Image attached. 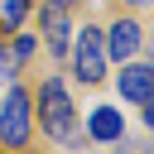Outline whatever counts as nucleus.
<instances>
[{
    "label": "nucleus",
    "instance_id": "1",
    "mask_svg": "<svg viewBox=\"0 0 154 154\" xmlns=\"http://www.w3.org/2000/svg\"><path fill=\"white\" fill-rule=\"evenodd\" d=\"M38 125H43V135L48 140H58V144H87V135L77 130V111H72V101H67V87H63V77H43V87H38Z\"/></svg>",
    "mask_w": 154,
    "mask_h": 154
},
{
    "label": "nucleus",
    "instance_id": "2",
    "mask_svg": "<svg viewBox=\"0 0 154 154\" xmlns=\"http://www.w3.org/2000/svg\"><path fill=\"white\" fill-rule=\"evenodd\" d=\"M29 130H34V120H29V91L24 87H10L5 91V106H0V144L5 149H24L29 144Z\"/></svg>",
    "mask_w": 154,
    "mask_h": 154
},
{
    "label": "nucleus",
    "instance_id": "3",
    "mask_svg": "<svg viewBox=\"0 0 154 154\" xmlns=\"http://www.w3.org/2000/svg\"><path fill=\"white\" fill-rule=\"evenodd\" d=\"M72 67L82 82H101L106 77V48H101V29H82L77 34V48H72Z\"/></svg>",
    "mask_w": 154,
    "mask_h": 154
},
{
    "label": "nucleus",
    "instance_id": "4",
    "mask_svg": "<svg viewBox=\"0 0 154 154\" xmlns=\"http://www.w3.org/2000/svg\"><path fill=\"white\" fill-rule=\"evenodd\" d=\"M101 48H106V58H116V63L135 58V53L144 48V29H140V19H116L111 34L101 38Z\"/></svg>",
    "mask_w": 154,
    "mask_h": 154
},
{
    "label": "nucleus",
    "instance_id": "5",
    "mask_svg": "<svg viewBox=\"0 0 154 154\" xmlns=\"http://www.w3.org/2000/svg\"><path fill=\"white\" fill-rule=\"evenodd\" d=\"M67 5L72 0H43V38H48V53H67Z\"/></svg>",
    "mask_w": 154,
    "mask_h": 154
},
{
    "label": "nucleus",
    "instance_id": "6",
    "mask_svg": "<svg viewBox=\"0 0 154 154\" xmlns=\"http://www.w3.org/2000/svg\"><path fill=\"white\" fill-rule=\"evenodd\" d=\"M87 140H96V144H116V140H125V120H120L111 106H96L91 120H87Z\"/></svg>",
    "mask_w": 154,
    "mask_h": 154
},
{
    "label": "nucleus",
    "instance_id": "7",
    "mask_svg": "<svg viewBox=\"0 0 154 154\" xmlns=\"http://www.w3.org/2000/svg\"><path fill=\"white\" fill-rule=\"evenodd\" d=\"M116 87H120V96H125V101H135V106H149V67H144V63H130V67H120Z\"/></svg>",
    "mask_w": 154,
    "mask_h": 154
},
{
    "label": "nucleus",
    "instance_id": "8",
    "mask_svg": "<svg viewBox=\"0 0 154 154\" xmlns=\"http://www.w3.org/2000/svg\"><path fill=\"white\" fill-rule=\"evenodd\" d=\"M29 14V0H0V34H14Z\"/></svg>",
    "mask_w": 154,
    "mask_h": 154
},
{
    "label": "nucleus",
    "instance_id": "9",
    "mask_svg": "<svg viewBox=\"0 0 154 154\" xmlns=\"http://www.w3.org/2000/svg\"><path fill=\"white\" fill-rule=\"evenodd\" d=\"M10 53H14V63H24V58H34V38H29V34H19Z\"/></svg>",
    "mask_w": 154,
    "mask_h": 154
},
{
    "label": "nucleus",
    "instance_id": "10",
    "mask_svg": "<svg viewBox=\"0 0 154 154\" xmlns=\"http://www.w3.org/2000/svg\"><path fill=\"white\" fill-rule=\"evenodd\" d=\"M14 67H19V63H14V53H10V48H0V87L14 77Z\"/></svg>",
    "mask_w": 154,
    "mask_h": 154
},
{
    "label": "nucleus",
    "instance_id": "11",
    "mask_svg": "<svg viewBox=\"0 0 154 154\" xmlns=\"http://www.w3.org/2000/svg\"><path fill=\"white\" fill-rule=\"evenodd\" d=\"M111 154H125V144H120V140H116V149H111Z\"/></svg>",
    "mask_w": 154,
    "mask_h": 154
},
{
    "label": "nucleus",
    "instance_id": "12",
    "mask_svg": "<svg viewBox=\"0 0 154 154\" xmlns=\"http://www.w3.org/2000/svg\"><path fill=\"white\" fill-rule=\"evenodd\" d=\"M135 5H149V0H135Z\"/></svg>",
    "mask_w": 154,
    "mask_h": 154
}]
</instances>
